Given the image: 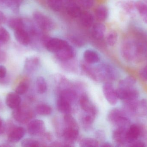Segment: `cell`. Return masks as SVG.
Wrapping results in <instances>:
<instances>
[{
    "mask_svg": "<svg viewBox=\"0 0 147 147\" xmlns=\"http://www.w3.org/2000/svg\"><path fill=\"white\" fill-rule=\"evenodd\" d=\"M145 50L140 43L136 41H125L121 48V53L123 58L128 61H134L142 56Z\"/></svg>",
    "mask_w": 147,
    "mask_h": 147,
    "instance_id": "1",
    "label": "cell"
},
{
    "mask_svg": "<svg viewBox=\"0 0 147 147\" xmlns=\"http://www.w3.org/2000/svg\"><path fill=\"white\" fill-rule=\"evenodd\" d=\"M96 68L100 81H107L109 83L115 80L117 78V72L109 64H102Z\"/></svg>",
    "mask_w": 147,
    "mask_h": 147,
    "instance_id": "2",
    "label": "cell"
},
{
    "mask_svg": "<svg viewBox=\"0 0 147 147\" xmlns=\"http://www.w3.org/2000/svg\"><path fill=\"white\" fill-rule=\"evenodd\" d=\"M33 18L36 25L42 30L51 31L54 27L53 20L47 15L40 11H35L33 14Z\"/></svg>",
    "mask_w": 147,
    "mask_h": 147,
    "instance_id": "3",
    "label": "cell"
},
{
    "mask_svg": "<svg viewBox=\"0 0 147 147\" xmlns=\"http://www.w3.org/2000/svg\"><path fill=\"white\" fill-rule=\"evenodd\" d=\"M14 119L18 122L26 123L33 117L32 111L26 106H21L14 109L13 112Z\"/></svg>",
    "mask_w": 147,
    "mask_h": 147,
    "instance_id": "4",
    "label": "cell"
},
{
    "mask_svg": "<svg viewBox=\"0 0 147 147\" xmlns=\"http://www.w3.org/2000/svg\"><path fill=\"white\" fill-rule=\"evenodd\" d=\"M118 99L123 101L138 99L140 97V92L136 88L122 89L117 88L116 89Z\"/></svg>",
    "mask_w": 147,
    "mask_h": 147,
    "instance_id": "5",
    "label": "cell"
},
{
    "mask_svg": "<svg viewBox=\"0 0 147 147\" xmlns=\"http://www.w3.org/2000/svg\"><path fill=\"white\" fill-rule=\"evenodd\" d=\"M45 123L41 120L32 121L28 125L27 130L28 133L32 136L42 135L45 131Z\"/></svg>",
    "mask_w": 147,
    "mask_h": 147,
    "instance_id": "6",
    "label": "cell"
},
{
    "mask_svg": "<svg viewBox=\"0 0 147 147\" xmlns=\"http://www.w3.org/2000/svg\"><path fill=\"white\" fill-rule=\"evenodd\" d=\"M80 105L81 109L86 114L96 117L97 114V110L90 100L87 94H82L79 99Z\"/></svg>",
    "mask_w": 147,
    "mask_h": 147,
    "instance_id": "7",
    "label": "cell"
},
{
    "mask_svg": "<svg viewBox=\"0 0 147 147\" xmlns=\"http://www.w3.org/2000/svg\"><path fill=\"white\" fill-rule=\"evenodd\" d=\"M103 92L107 102L112 105L117 104L118 98L116 90L110 83H106L102 87Z\"/></svg>",
    "mask_w": 147,
    "mask_h": 147,
    "instance_id": "8",
    "label": "cell"
},
{
    "mask_svg": "<svg viewBox=\"0 0 147 147\" xmlns=\"http://www.w3.org/2000/svg\"><path fill=\"white\" fill-rule=\"evenodd\" d=\"M128 128L117 127L113 131L112 139L118 146H126L127 145V133Z\"/></svg>",
    "mask_w": 147,
    "mask_h": 147,
    "instance_id": "9",
    "label": "cell"
},
{
    "mask_svg": "<svg viewBox=\"0 0 147 147\" xmlns=\"http://www.w3.org/2000/svg\"><path fill=\"white\" fill-rule=\"evenodd\" d=\"M143 129L137 124H132L129 127L127 133V145L131 143L141 137L143 133Z\"/></svg>",
    "mask_w": 147,
    "mask_h": 147,
    "instance_id": "10",
    "label": "cell"
},
{
    "mask_svg": "<svg viewBox=\"0 0 147 147\" xmlns=\"http://www.w3.org/2000/svg\"><path fill=\"white\" fill-rule=\"evenodd\" d=\"M68 44L69 43L65 40L59 38H53L47 41L45 46L47 51L56 53Z\"/></svg>",
    "mask_w": 147,
    "mask_h": 147,
    "instance_id": "11",
    "label": "cell"
},
{
    "mask_svg": "<svg viewBox=\"0 0 147 147\" xmlns=\"http://www.w3.org/2000/svg\"><path fill=\"white\" fill-rule=\"evenodd\" d=\"M79 135V131L78 129L69 127H65L62 133L63 138L65 140V143L70 146L76 141Z\"/></svg>",
    "mask_w": 147,
    "mask_h": 147,
    "instance_id": "12",
    "label": "cell"
},
{
    "mask_svg": "<svg viewBox=\"0 0 147 147\" xmlns=\"http://www.w3.org/2000/svg\"><path fill=\"white\" fill-rule=\"evenodd\" d=\"M55 54L57 58L62 61L71 60L73 58L75 54L73 47L69 44Z\"/></svg>",
    "mask_w": 147,
    "mask_h": 147,
    "instance_id": "13",
    "label": "cell"
},
{
    "mask_svg": "<svg viewBox=\"0 0 147 147\" xmlns=\"http://www.w3.org/2000/svg\"><path fill=\"white\" fill-rule=\"evenodd\" d=\"M14 36L16 40L23 45H28L31 43L32 40L31 35L25 28L15 31Z\"/></svg>",
    "mask_w": 147,
    "mask_h": 147,
    "instance_id": "14",
    "label": "cell"
},
{
    "mask_svg": "<svg viewBox=\"0 0 147 147\" xmlns=\"http://www.w3.org/2000/svg\"><path fill=\"white\" fill-rule=\"evenodd\" d=\"M25 130L23 127H14L9 132L8 140L11 143L20 141L25 135Z\"/></svg>",
    "mask_w": 147,
    "mask_h": 147,
    "instance_id": "15",
    "label": "cell"
},
{
    "mask_svg": "<svg viewBox=\"0 0 147 147\" xmlns=\"http://www.w3.org/2000/svg\"><path fill=\"white\" fill-rule=\"evenodd\" d=\"M5 102L9 108L15 109L20 105L21 98L16 92H9L6 96Z\"/></svg>",
    "mask_w": 147,
    "mask_h": 147,
    "instance_id": "16",
    "label": "cell"
},
{
    "mask_svg": "<svg viewBox=\"0 0 147 147\" xmlns=\"http://www.w3.org/2000/svg\"><path fill=\"white\" fill-rule=\"evenodd\" d=\"M81 67L83 71L92 80L96 82L100 81L96 68L92 67L90 66V64H88L84 61L81 63Z\"/></svg>",
    "mask_w": 147,
    "mask_h": 147,
    "instance_id": "17",
    "label": "cell"
},
{
    "mask_svg": "<svg viewBox=\"0 0 147 147\" xmlns=\"http://www.w3.org/2000/svg\"><path fill=\"white\" fill-rule=\"evenodd\" d=\"M140 100L138 99L123 101V109L127 114H136V109Z\"/></svg>",
    "mask_w": 147,
    "mask_h": 147,
    "instance_id": "18",
    "label": "cell"
},
{
    "mask_svg": "<svg viewBox=\"0 0 147 147\" xmlns=\"http://www.w3.org/2000/svg\"><path fill=\"white\" fill-rule=\"evenodd\" d=\"M39 64V58L36 56H32L26 59L24 67L28 72H32L36 70Z\"/></svg>",
    "mask_w": 147,
    "mask_h": 147,
    "instance_id": "19",
    "label": "cell"
},
{
    "mask_svg": "<svg viewBox=\"0 0 147 147\" xmlns=\"http://www.w3.org/2000/svg\"><path fill=\"white\" fill-rule=\"evenodd\" d=\"M84 61L88 64H94L99 62L100 57L98 54L92 50H86L84 53Z\"/></svg>",
    "mask_w": 147,
    "mask_h": 147,
    "instance_id": "20",
    "label": "cell"
},
{
    "mask_svg": "<svg viewBox=\"0 0 147 147\" xmlns=\"http://www.w3.org/2000/svg\"><path fill=\"white\" fill-rule=\"evenodd\" d=\"M106 27L102 23H96L92 26V35L94 39L101 40L104 37Z\"/></svg>",
    "mask_w": 147,
    "mask_h": 147,
    "instance_id": "21",
    "label": "cell"
},
{
    "mask_svg": "<svg viewBox=\"0 0 147 147\" xmlns=\"http://www.w3.org/2000/svg\"><path fill=\"white\" fill-rule=\"evenodd\" d=\"M79 18L81 24L85 27L90 28L93 25L94 17L90 12L88 11L82 12Z\"/></svg>",
    "mask_w": 147,
    "mask_h": 147,
    "instance_id": "22",
    "label": "cell"
},
{
    "mask_svg": "<svg viewBox=\"0 0 147 147\" xmlns=\"http://www.w3.org/2000/svg\"><path fill=\"white\" fill-rule=\"evenodd\" d=\"M59 97L72 104L77 99V95L76 92L73 90L65 89L60 91Z\"/></svg>",
    "mask_w": 147,
    "mask_h": 147,
    "instance_id": "23",
    "label": "cell"
},
{
    "mask_svg": "<svg viewBox=\"0 0 147 147\" xmlns=\"http://www.w3.org/2000/svg\"><path fill=\"white\" fill-rule=\"evenodd\" d=\"M57 107L59 112L64 114H69L71 110V104L59 97L57 101Z\"/></svg>",
    "mask_w": 147,
    "mask_h": 147,
    "instance_id": "24",
    "label": "cell"
},
{
    "mask_svg": "<svg viewBox=\"0 0 147 147\" xmlns=\"http://www.w3.org/2000/svg\"><path fill=\"white\" fill-rule=\"evenodd\" d=\"M128 115L123 110L114 108L111 110L108 114L107 118L109 122L113 124L118 118L123 116Z\"/></svg>",
    "mask_w": 147,
    "mask_h": 147,
    "instance_id": "25",
    "label": "cell"
},
{
    "mask_svg": "<svg viewBox=\"0 0 147 147\" xmlns=\"http://www.w3.org/2000/svg\"><path fill=\"white\" fill-rule=\"evenodd\" d=\"M8 26L14 31L21 28H25V20L20 18H11L8 22Z\"/></svg>",
    "mask_w": 147,
    "mask_h": 147,
    "instance_id": "26",
    "label": "cell"
},
{
    "mask_svg": "<svg viewBox=\"0 0 147 147\" xmlns=\"http://www.w3.org/2000/svg\"><path fill=\"white\" fill-rule=\"evenodd\" d=\"M136 79L132 76H128L124 79H122L118 83V88L122 89H131L134 88L136 84Z\"/></svg>",
    "mask_w": 147,
    "mask_h": 147,
    "instance_id": "27",
    "label": "cell"
},
{
    "mask_svg": "<svg viewBox=\"0 0 147 147\" xmlns=\"http://www.w3.org/2000/svg\"><path fill=\"white\" fill-rule=\"evenodd\" d=\"M117 6L128 14H132L135 9H136L135 3L133 1H121L118 2Z\"/></svg>",
    "mask_w": 147,
    "mask_h": 147,
    "instance_id": "28",
    "label": "cell"
},
{
    "mask_svg": "<svg viewBox=\"0 0 147 147\" xmlns=\"http://www.w3.org/2000/svg\"><path fill=\"white\" fill-rule=\"evenodd\" d=\"M96 17L99 20H106L109 15V10L106 6L100 5L97 7L95 11Z\"/></svg>",
    "mask_w": 147,
    "mask_h": 147,
    "instance_id": "29",
    "label": "cell"
},
{
    "mask_svg": "<svg viewBox=\"0 0 147 147\" xmlns=\"http://www.w3.org/2000/svg\"><path fill=\"white\" fill-rule=\"evenodd\" d=\"M135 6L143 21L147 24V4L142 2L138 1L135 2Z\"/></svg>",
    "mask_w": 147,
    "mask_h": 147,
    "instance_id": "30",
    "label": "cell"
},
{
    "mask_svg": "<svg viewBox=\"0 0 147 147\" xmlns=\"http://www.w3.org/2000/svg\"><path fill=\"white\" fill-rule=\"evenodd\" d=\"M67 14L70 17L76 18L79 17L82 11L79 7L75 4H70L66 9Z\"/></svg>",
    "mask_w": 147,
    "mask_h": 147,
    "instance_id": "31",
    "label": "cell"
},
{
    "mask_svg": "<svg viewBox=\"0 0 147 147\" xmlns=\"http://www.w3.org/2000/svg\"><path fill=\"white\" fill-rule=\"evenodd\" d=\"M95 117L86 114L84 115L81 118V123L83 127L86 130H89L91 128L95 119Z\"/></svg>",
    "mask_w": 147,
    "mask_h": 147,
    "instance_id": "32",
    "label": "cell"
},
{
    "mask_svg": "<svg viewBox=\"0 0 147 147\" xmlns=\"http://www.w3.org/2000/svg\"><path fill=\"white\" fill-rule=\"evenodd\" d=\"M36 86L37 91L39 94H44L47 90V83L43 77H40L37 78L36 81Z\"/></svg>",
    "mask_w": 147,
    "mask_h": 147,
    "instance_id": "33",
    "label": "cell"
},
{
    "mask_svg": "<svg viewBox=\"0 0 147 147\" xmlns=\"http://www.w3.org/2000/svg\"><path fill=\"white\" fill-rule=\"evenodd\" d=\"M36 112L42 116L50 115L52 112L51 106L47 104H40L37 105L36 108Z\"/></svg>",
    "mask_w": 147,
    "mask_h": 147,
    "instance_id": "34",
    "label": "cell"
},
{
    "mask_svg": "<svg viewBox=\"0 0 147 147\" xmlns=\"http://www.w3.org/2000/svg\"><path fill=\"white\" fill-rule=\"evenodd\" d=\"M47 3L49 8L55 12L60 11L63 5V0H47Z\"/></svg>",
    "mask_w": 147,
    "mask_h": 147,
    "instance_id": "35",
    "label": "cell"
},
{
    "mask_svg": "<svg viewBox=\"0 0 147 147\" xmlns=\"http://www.w3.org/2000/svg\"><path fill=\"white\" fill-rule=\"evenodd\" d=\"M81 147H96L99 146V142L96 139L86 138L82 139L80 142Z\"/></svg>",
    "mask_w": 147,
    "mask_h": 147,
    "instance_id": "36",
    "label": "cell"
},
{
    "mask_svg": "<svg viewBox=\"0 0 147 147\" xmlns=\"http://www.w3.org/2000/svg\"><path fill=\"white\" fill-rule=\"evenodd\" d=\"M136 114L140 116H145L147 115V100L142 99L139 101L137 109Z\"/></svg>",
    "mask_w": 147,
    "mask_h": 147,
    "instance_id": "37",
    "label": "cell"
},
{
    "mask_svg": "<svg viewBox=\"0 0 147 147\" xmlns=\"http://www.w3.org/2000/svg\"><path fill=\"white\" fill-rule=\"evenodd\" d=\"M64 122L65 124V127L74 128L79 129L78 125L77 122L74 117H73L70 114H65L64 117Z\"/></svg>",
    "mask_w": 147,
    "mask_h": 147,
    "instance_id": "38",
    "label": "cell"
},
{
    "mask_svg": "<svg viewBox=\"0 0 147 147\" xmlns=\"http://www.w3.org/2000/svg\"><path fill=\"white\" fill-rule=\"evenodd\" d=\"M118 39V35L115 31H111L107 35L106 37V42L107 45L113 46L116 44Z\"/></svg>",
    "mask_w": 147,
    "mask_h": 147,
    "instance_id": "39",
    "label": "cell"
},
{
    "mask_svg": "<svg viewBox=\"0 0 147 147\" xmlns=\"http://www.w3.org/2000/svg\"><path fill=\"white\" fill-rule=\"evenodd\" d=\"M10 35L4 27H0V45H4L9 41Z\"/></svg>",
    "mask_w": 147,
    "mask_h": 147,
    "instance_id": "40",
    "label": "cell"
},
{
    "mask_svg": "<svg viewBox=\"0 0 147 147\" xmlns=\"http://www.w3.org/2000/svg\"><path fill=\"white\" fill-rule=\"evenodd\" d=\"M41 143L37 140L31 138L25 139L22 142V146L24 147H36L41 146Z\"/></svg>",
    "mask_w": 147,
    "mask_h": 147,
    "instance_id": "41",
    "label": "cell"
},
{
    "mask_svg": "<svg viewBox=\"0 0 147 147\" xmlns=\"http://www.w3.org/2000/svg\"><path fill=\"white\" fill-rule=\"evenodd\" d=\"M21 3L22 0H9L7 7L10 9L14 13H18Z\"/></svg>",
    "mask_w": 147,
    "mask_h": 147,
    "instance_id": "42",
    "label": "cell"
},
{
    "mask_svg": "<svg viewBox=\"0 0 147 147\" xmlns=\"http://www.w3.org/2000/svg\"><path fill=\"white\" fill-rule=\"evenodd\" d=\"M29 85L26 81H22L20 83L16 88L15 92L19 95H23L27 91Z\"/></svg>",
    "mask_w": 147,
    "mask_h": 147,
    "instance_id": "43",
    "label": "cell"
},
{
    "mask_svg": "<svg viewBox=\"0 0 147 147\" xmlns=\"http://www.w3.org/2000/svg\"><path fill=\"white\" fill-rule=\"evenodd\" d=\"M81 6L86 8H90L94 4V0H79Z\"/></svg>",
    "mask_w": 147,
    "mask_h": 147,
    "instance_id": "44",
    "label": "cell"
},
{
    "mask_svg": "<svg viewBox=\"0 0 147 147\" xmlns=\"http://www.w3.org/2000/svg\"><path fill=\"white\" fill-rule=\"evenodd\" d=\"M146 143L143 141L138 140L127 145V147H146Z\"/></svg>",
    "mask_w": 147,
    "mask_h": 147,
    "instance_id": "45",
    "label": "cell"
},
{
    "mask_svg": "<svg viewBox=\"0 0 147 147\" xmlns=\"http://www.w3.org/2000/svg\"><path fill=\"white\" fill-rule=\"evenodd\" d=\"M70 39L71 42L76 46L80 47L83 46L84 45V41L80 39V38L72 36L71 38Z\"/></svg>",
    "mask_w": 147,
    "mask_h": 147,
    "instance_id": "46",
    "label": "cell"
},
{
    "mask_svg": "<svg viewBox=\"0 0 147 147\" xmlns=\"http://www.w3.org/2000/svg\"><path fill=\"white\" fill-rule=\"evenodd\" d=\"M139 75L142 80L147 81V65L140 70L139 72Z\"/></svg>",
    "mask_w": 147,
    "mask_h": 147,
    "instance_id": "47",
    "label": "cell"
},
{
    "mask_svg": "<svg viewBox=\"0 0 147 147\" xmlns=\"http://www.w3.org/2000/svg\"><path fill=\"white\" fill-rule=\"evenodd\" d=\"M7 74V69L4 66L0 65V79H4Z\"/></svg>",
    "mask_w": 147,
    "mask_h": 147,
    "instance_id": "48",
    "label": "cell"
},
{
    "mask_svg": "<svg viewBox=\"0 0 147 147\" xmlns=\"http://www.w3.org/2000/svg\"><path fill=\"white\" fill-rule=\"evenodd\" d=\"M51 146L53 147L71 146L65 142V143H64L59 142H53Z\"/></svg>",
    "mask_w": 147,
    "mask_h": 147,
    "instance_id": "49",
    "label": "cell"
},
{
    "mask_svg": "<svg viewBox=\"0 0 147 147\" xmlns=\"http://www.w3.org/2000/svg\"><path fill=\"white\" fill-rule=\"evenodd\" d=\"M42 136L45 140L47 141H51L52 139L51 135L49 133H44L43 135H42Z\"/></svg>",
    "mask_w": 147,
    "mask_h": 147,
    "instance_id": "50",
    "label": "cell"
},
{
    "mask_svg": "<svg viewBox=\"0 0 147 147\" xmlns=\"http://www.w3.org/2000/svg\"><path fill=\"white\" fill-rule=\"evenodd\" d=\"M6 17L4 14L1 11H0V25L3 24L5 22Z\"/></svg>",
    "mask_w": 147,
    "mask_h": 147,
    "instance_id": "51",
    "label": "cell"
},
{
    "mask_svg": "<svg viewBox=\"0 0 147 147\" xmlns=\"http://www.w3.org/2000/svg\"><path fill=\"white\" fill-rule=\"evenodd\" d=\"M141 137H142L143 138V140L144 141H143L145 143H146V145H147V131H145L144 130L143 131V133H142V135Z\"/></svg>",
    "mask_w": 147,
    "mask_h": 147,
    "instance_id": "52",
    "label": "cell"
},
{
    "mask_svg": "<svg viewBox=\"0 0 147 147\" xmlns=\"http://www.w3.org/2000/svg\"><path fill=\"white\" fill-rule=\"evenodd\" d=\"M5 58V54L3 52L0 50V62L3 61Z\"/></svg>",
    "mask_w": 147,
    "mask_h": 147,
    "instance_id": "53",
    "label": "cell"
},
{
    "mask_svg": "<svg viewBox=\"0 0 147 147\" xmlns=\"http://www.w3.org/2000/svg\"><path fill=\"white\" fill-rule=\"evenodd\" d=\"M9 0H0V5L7 7Z\"/></svg>",
    "mask_w": 147,
    "mask_h": 147,
    "instance_id": "54",
    "label": "cell"
},
{
    "mask_svg": "<svg viewBox=\"0 0 147 147\" xmlns=\"http://www.w3.org/2000/svg\"><path fill=\"white\" fill-rule=\"evenodd\" d=\"M101 147H111L113 146L112 145L111 143L109 142H104L102 143V145H101Z\"/></svg>",
    "mask_w": 147,
    "mask_h": 147,
    "instance_id": "55",
    "label": "cell"
},
{
    "mask_svg": "<svg viewBox=\"0 0 147 147\" xmlns=\"http://www.w3.org/2000/svg\"><path fill=\"white\" fill-rule=\"evenodd\" d=\"M3 122L2 120L0 118V126H2L3 125Z\"/></svg>",
    "mask_w": 147,
    "mask_h": 147,
    "instance_id": "56",
    "label": "cell"
},
{
    "mask_svg": "<svg viewBox=\"0 0 147 147\" xmlns=\"http://www.w3.org/2000/svg\"><path fill=\"white\" fill-rule=\"evenodd\" d=\"M3 105L2 104L1 102L0 101V109H1L2 108Z\"/></svg>",
    "mask_w": 147,
    "mask_h": 147,
    "instance_id": "57",
    "label": "cell"
}]
</instances>
